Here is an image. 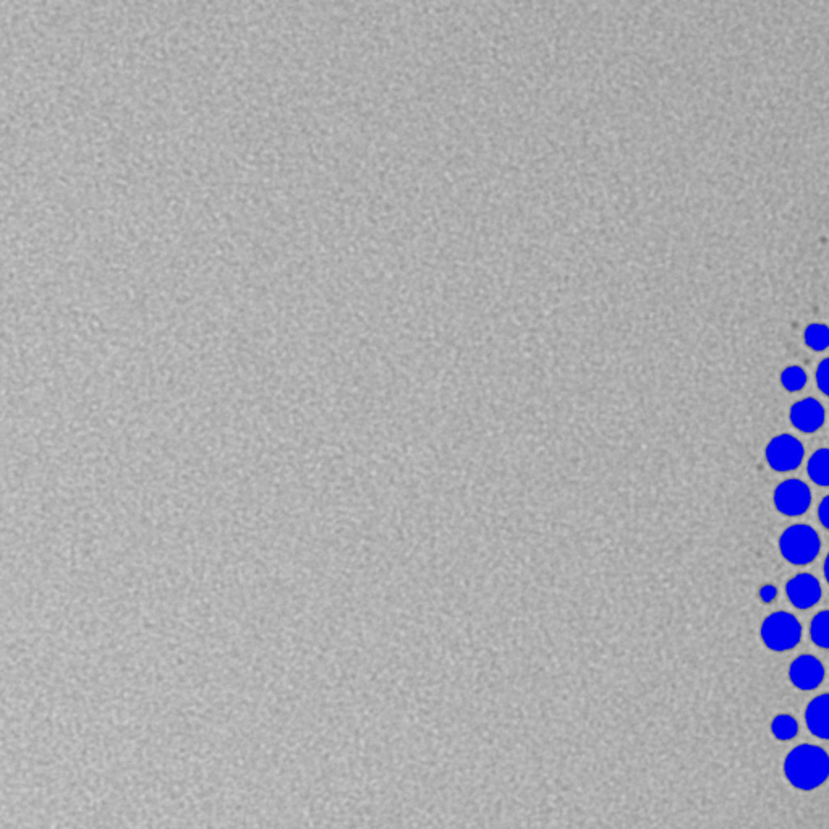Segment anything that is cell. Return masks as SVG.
I'll list each match as a JSON object with an SVG mask.
<instances>
[{"instance_id":"obj_15","label":"cell","mask_w":829,"mask_h":829,"mask_svg":"<svg viewBox=\"0 0 829 829\" xmlns=\"http://www.w3.org/2000/svg\"><path fill=\"white\" fill-rule=\"evenodd\" d=\"M815 378H817V386L826 397H829V357L825 358V360H821L820 365H818L817 373H815Z\"/></svg>"},{"instance_id":"obj_7","label":"cell","mask_w":829,"mask_h":829,"mask_svg":"<svg viewBox=\"0 0 829 829\" xmlns=\"http://www.w3.org/2000/svg\"><path fill=\"white\" fill-rule=\"evenodd\" d=\"M786 596L794 608L812 609L823 596L820 580L812 574H797L786 583Z\"/></svg>"},{"instance_id":"obj_18","label":"cell","mask_w":829,"mask_h":829,"mask_svg":"<svg viewBox=\"0 0 829 829\" xmlns=\"http://www.w3.org/2000/svg\"><path fill=\"white\" fill-rule=\"evenodd\" d=\"M823 574H825L826 582H828L829 585V553L828 556H826L825 564H823Z\"/></svg>"},{"instance_id":"obj_13","label":"cell","mask_w":829,"mask_h":829,"mask_svg":"<svg viewBox=\"0 0 829 829\" xmlns=\"http://www.w3.org/2000/svg\"><path fill=\"white\" fill-rule=\"evenodd\" d=\"M779 381H781V386H783L787 392H800L805 386H807V371L799 365L786 366V368L781 371Z\"/></svg>"},{"instance_id":"obj_10","label":"cell","mask_w":829,"mask_h":829,"mask_svg":"<svg viewBox=\"0 0 829 829\" xmlns=\"http://www.w3.org/2000/svg\"><path fill=\"white\" fill-rule=\"evenodd\" d=\"M808 478L812 480L815 485L828 488L829 486V449L823 447L810 455L807 462Z\"/></svg>"},{"instance_id":"obj_8","label":"cell","mask_w":829,"mask_h":829,"mask_svg":"<svg viewBox=\"0 0 829 829\" xmlns=\"http://www.w3.org/2000/svg\"><path fill=\"white\" fill-rule=\"evenodd\" d=\"M789 679L800 690L817 689L825 679V666L812 655L795 658L789 666Z\"/></svg>"},{"instance_id":"obj_2","label":"cell","mask_w":829,"mask_h":829,"mask_svg":"<svg viewBox=\"0 0 829 829\" xmlns=\"http://www.w3.org/2000/svg\"><path fill=\"white\" fill-rule=\"evenodd\" d=\"M779 551L792 566H808L820 554V535L810 525L795 523L779 536Z\"/></svg>"},{"instance_id":"obj_4","label":"cell","mask_w":829,"mask_h":829,"mask_svg":"<svg viewBox=\"0 0 829 829\" xmlns=\"http://www.w3.org/2000/svg\"><path fill=\"white\" fill-rule=\"evenodd\" d=\"M805 457L804 444L792 434H778L766 444L765 459L771 470L779 473L794 472Z\"/></svg>"},{"instance_id":"obj_12","label":"cell","mask_w":829,"mask_h":829,"mask_svg":"<svg viewBox=\"0 0 829 829\" xmlns=\"http://www.w3.org/2000/svg\"><path fill=\"white\" fill-rule=\"evenodd\" d=\"M804 342L813 352H825L829 347V328L823 323L808 324L804 331Z\"/></svg>"},{"instance_id":"obj_9","label":"cell","mask_w":829,"mask_h":829,"mask_svg":"<svg viewBox=\"0 0 829 829\" xmlns=\"http://www.w3.org/2000/svg\"><path fill=\"white\" fill-rule=\"evenodd\" d=\"M805 719L813 736L829 739V693L813 698L807 706Z\"/></svg>"},{"instance_id":"obj_5","label":"cell","mask_w":829,"mask_h":829,"mask_svg":"<svg viewBox=\"0 0 829 829\" xmlns=\"http://www.w3.org/2000/svg\"><path fill=\"white\" fill-rule=\"evenodd\" d=\"M776 511L786 517H799L812 506V489L799 478H789L776 486L773 493Z\"/></svg>"},{"instance_id":"obj_16","label":"cell","mask_w":829,"mask_h":829,"mask_svg":"<svg viewBox=\"0 0 829 829\" xmlns=\"http://www.w3.org/2000/svg\"><path fill=\"white\" fill-rule=\"evenodd\" d=\"M758 598H760L761 603H774V601L778 600V587L773 585V583H763L758 588Z\"/></svg>"},{"instance_id":"obj_6","label":"cell","mask_w":829,"mask_h":829,"mask_svg":"<svg viewBox=\"0 0 829 829\" xmlns=\"http://www.w3.org/2000/svg\"><path fill=\"white\" fill-rule=\"evenodd\" d=\"M789 420L799 433H817L825 425L826 410L820 400L807 397L792 404L789 410Z\"/></svg>"},{"instance_id":"obj_1","label":"cell","mask_w":829,"mask_h":829,"mask_svg":"<svg viewBox=\"0 0 829 829\" xmlns=\"http://www.w3.org/2000/svg\"><path fill=\"white\" fill-rule=\"evenodd\" d=\"M784 773L792 786L810 791L828 779L829 757L820 747L800 745L786 758Z\"/></svg>"},{"instance_id":"obj_17","label":"cell","mask_w":829,"mask_h":829,"mask_svg":"<svg viewBox=\"0 0 829 829\" xmlns=\"http://www.w3.org/2000/svg\"><path fill=\"white\" fill-rule=\"evenodd\" d=\"M818 520L829 532V496H825L818 506Z\"/></svg>"},{"instance_id":"obj_3","label":"cell","mask_w":829,"mask_h":829,"mask_svg":"<svg viewBox=\"0 0 829 829\" xmlns=\"http://www.w3.org/2000/svg\"><path fill=\"white\" fill-rule=\"evenodd\" d=\"M760 637L770 650H794L802 640V624L794 614L778 611L761 622Z\"/></svg>"},{"instance_id":"obj_14","label":"cell","mask_w":829,"mask_h":829,"mask_svg":"<svg viewBox=\"0 0 829 829\" xmlns=\"http://www.w3.org/2000/svg\"><path fill=\"white\" fill-rule=\"evenodd\" d=\"M771 732L778 740H791L799 732V723L795 721L794 716L779 715L771 723Z\"/></svg>"},{"instance_id":"obj_11","label":"cell","mask_w":829,"mask_h":829,"mask_svg":"<svg viewBox=\"0 0 829 829\" xmlns=\"http://www.w3.org/2000/svg\"><path fill=\"white\" fill-rule=\"evenodd\" d=\"M810 638L817 647L829 650V609L820 611L810 621Z\"/></svg>"}]
</instances>
